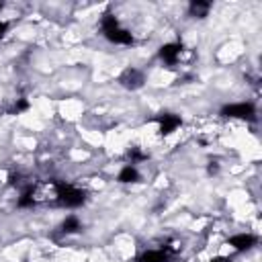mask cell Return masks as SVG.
I'll list each match as a JSON object with an SVG mask.
<instances>
[{
  "instance_id": "52a82bcc",
  "label": "cell",
  "mask_w": 262,
  "mask_h": 262,
  "mask_svg": "<svg viewBox=\"0 0 262 262\" xmlns=\"http://www.w3.org/2000/svg\"><path fill=\"white\" fill-rule=\"evenodd\" d=\"M139 262H168V252L164 248H149L139 256Z\"/></svg>"
},
{
  "instance_id": "8992f818",
  "label": "cell",
  "mask_w": 262,
  "mask_h": 262,
  "mask_svg": "<svg viewBox=\"0 0 262 262\" xmlns=\"http://www.w3.org/2000/svg\"><path fill=\"white\" fill-rule=\"evenodd\" d=\"M61 231H63L66 235L82 231V219H80L78 215H74V213L66 215V217H63V221H61Z\"/></svg>"
},
{
  "instance_id": "6da1fadb",
  "label": "cell",
  "mask_w": 262,
  "mask_h": 262,
  "mask_svg": "<svg viewBox=\"0 0 262 262\" xmlns=\"http://www.w3.org/2000/svg\"><path fill=\"white\" fill-rule=\"evenodd\" d=\"M225 117L229 119H239V121H250V119H256V106L248 100H242V102H231L227 106H223L221 111Z\"/></svg>"
},
{
  "instance_id": "3957f363",
  "label": "cell",
  "mask_w": 262,
  "mask_h": 262,
  "mask_svg": "<svg viewBox=\"0 0 262 262\" xmlns=\"http://www.w3.org/2000/svg\"><path fill=\"white\" fill-rule=\"evenodd\" d=\"M119 82H121V86H125V88H129V90H137V88H141V86L147 82V78H145V74H143L141 70H137V68H125V72L121 74Z\"/></svg>"
},
{
  "instance_id": "5b68a950",
  "label": "cell",
  "mask_w": 262,
  "mask_h": 262,
  "mask_svg": "<svg viewBox=\"0 0 262 262\" xmlns=\"http://www.w3.org/2000/svg\"><path fill=\"white\" fill-rule=\"evenodd\" d=\"M139 180H141V172H139V168L135 164L121 166V170L117 174V182H121V184H137Z\"/></svg>"
},
{
  "instance_id": "277c9868",
  "label": "cell",
  "mask_w": 262,
  "mask_h": 262,
  "mask_svg": "<svg viewBox=\"0 0 262 262\" xmlns=\"http://www.w3.org/2000/svg\"><path fill=\"white\" fill-rule=\"evenodd\" d=\"M84 113V104L82 100H76V98H66L59 102V115L68 121H76L78 117H82Z\"/></svg>"
},
{
  "instance_id": "7a4b0ae2",
  "label": "cell",
  "mask_w": 262,
  "mask_h": 262,
  "mask_svg": "<svg viewBox=\"0 0 262 262\" xmlns=\"http://www.w3.org/2000/svg\"><path fill=\"white\" fill-rule=\"evenodd\" d=\"M225 244H227L233 252H248V250H252V248L258 244V235L252 233V231H237V233H233L231 237H227Z\"/></svg>"
}]
</instances>
